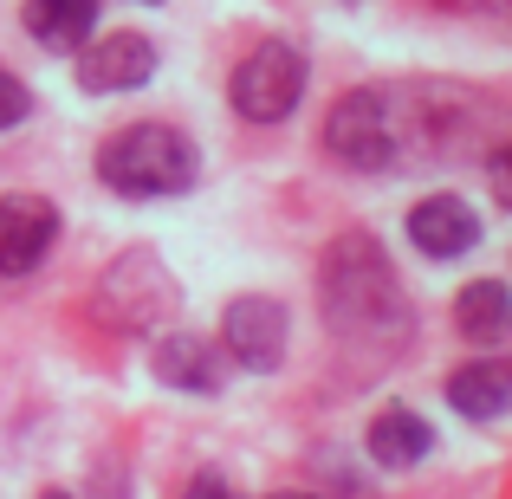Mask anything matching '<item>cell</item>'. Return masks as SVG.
I'll return each instance as SVG.
<instances>
[{
	"label": "cell",
	"mask_w": 512,
	"mask_h": 499,
	"mask_svg": "<svg viewBox=\"0 0 512 499\" xmlns=\"http://www.w3.org/2000/svg\"><path fill=\"white\" fill-rule=\"evenodd\" d=\"M318 299H325V325L338 344L357 350H396L415 331L409 292H402L389 253L370 234H338L318 266Z\"/></svg>",
	"instance_id": "1"
},
{
	"label": "cell",
	"mask_w": 512,
	"mask_h": 499,
	"mask_svg": "<svg viewBox=\"0 0 512 499\" xmlns=\"http://www.w3.org/2000/svg\"><path fill=\"white\" fill-rule=\"evenodd\" d=\"M98 175L117 188V195H130V201H156V195L195 188L201 156H195V143H188L175 124H130V130H117V137L98 150Z\"/></svg>",
	"instance_id": "2"
},
{
	"label": "cell",
	"mask_w": 512,
	"mask_h": 499,
	"mask_svg": "<svg viewBox=\"0 0 512 499\" xmlns=\"http://www.w3.org/2000/svg\"><path fill=\"white\" fill-rule=\"evenodd\" d=\"M91 312H98L111 331H150V325H163V318L175 312V279H169V266L156 260V253L130 247L124 260L98 279Z\"/></svg>",
	"instance_id": "3"
},
{
	"label": "cell",
	"mask_w": 512,
	"mask_h": 499,
	"mask_svg": "<svg viewBox=\"0 0 512 499\" xmlns=\"http://www.w3.org/2000/svg\"><path fill=\"white\" fill-rule=\"evenodd\" d=\"M325 150L338 156L344 169H363V175H376V169L396 163L402 130H396V111H389L383 91H344V98L331 104V117H325Z\"/></svg>",
	"instance_id": "4"
},
{
	"label": "cell",
	"mask_w": 512,
	"mask_h": 499,
	"mask_svg": "<svg viewBox=\"0 0 512 499\" xmlns=\"http://www.w3.org/2000/svg\"><path fill=\"white\" fill-rule=\"evenodd\" d=\"M227 98H234V111L247 117V124H279V117H292V104L305 98V52L286 46V39L253 46L247 59L234 65Z\"/></svg>",
	"instance_id": "5"
},
{
	"label": "cell",
	"mask_w": 512,
	"mask_h": 499,
	"mask_svg": "<svg viewBox=\"0 0 512 499\" xmlns=\"http://www.w3.org/2000/svg\"><path fill=\"white\" fill-rule=\"evenodd\" d=\"M221 344H227V357L247 363V370H279V363H286V305L266 299V292L234 299L227 318H221Z\"/></svg>",
	"instance_id": "6"
},
{
	"label": "cell",
	"mask_w": 512,
	"mask_h": 499,
	"mask_svg": "<svg viewBox=\"0 0 512 499\" xmlns=\"http://www.w3.org/2000/svg\"><path fill=\"white\" fill-rule=\"evenodd\" d=\"M59 240V208L46 195H7L0 201V279H26Z\"/></svg>",
	"instance_id": "7"
},
{
	"label": "cell",
	"mask_w": 512,
	"mask_h": 499,
	"mask_svg": "<svg viewBox=\"0 0 512 499\" xmlns=\"http://www.w3.org/2000/svg\"><path fill=\"white\" fill-rule=\"evenodd\" d=\"M156 72V46L143 33H111L78 52V85L85 91H130Z\"/></svg>",
	"instance_id": "8"
},
{
	"label": "cell",
	"mask_w": 512,
	"mask_h": 499,
	"mask_svg": "<svg viewBox=\"0 0 512 499\" xmlns=\"http://www.w3.org/2000/svg\"><path fill=\"white\" fill-rule=\"evenodd\" d=\"M409 240L428 260H454V253H467L480 240V221L461 195H428V201H415V214H409Z\"/></svg>",
	"instance_id": "9"
},
{
	"label": "cell",
	"mask_w": 512,
	"mask_h": 499,
	"mask_svg": "<svg viewBox=\"0 0 512 499\" xmlns=\"http://www.w3.org/2000/svg\"><path fill=\"white\" fill-rule=\"evenodd\" d=\"M448 402L461 415H474V422H493V415L512 409V363L506 357H480L467 363V370L448 376Z\"/></svg>",
	"instance_id": "10"
},
{
	"label": "cell",
	"mask_w": 512,
	"mask_h": 499,
	"mask_svg": "<svg viewBox=\"0 0 512 499\" xmlns=\"http://www.w3.org/2000/svg\"><path fill=\"white\" fill-rule=\"evenodd\" d=\"M363 448H370L376 467H415V461L435 454V428H428L415 409H383L370 422V435H363Z\"/></svg>",
	"instance_id": "11"
},
{
	"label": "cell",
	"mask_w": 512,
	"mask_h": 499,
	"mask_svg": "<svg viewBox=\"0 0 512 499\" xmlns=\"http://www.w3.org/2000/svg\"><path fill=\"white\" fill-rule=\"evenodd\" d=\"M26 33L39 46H59V52H85L91 46V26H98V0H26Z\"/></svg>",
	"instance_id": "12"
},
{
	"label": "cell",
	"mask_w": 512,
	"mask_h": 499,
	"mask_svg": "<svg viewBox=\"0 0 512 499\" xmlns=\"http://www.w3.org/2000/svg\"><path fill=\"white\" fill-rule=\"evenodd\" d=\"M150 370L163 376L169 389H188V396H214V389H221V357H214V344H201V337H163Z\"/></svg>",
	"instance_id": "13"
},
{
	"label": "cell",
	"mask_w": 512,
	"mask_h": 499,
	"mask_svg": "<svg viewBox=\"0 0 512 499\" xmlns=\"http://www.w3.org/2000/svg\"><path fill=\"white\" fill-rule=\"evenodd\" d=\"M454 325H461V337H474V344H500V337H512V292L500 279H474L454 299Z\"/></svg>",
	"instance_id": "14"
},
{
	"label": "cell",
	"mask_w": 512,
	"mask_h": 499,
	"mask_svg": "<svg viewBox=\"0 0 512 499\" xmlns=\"http://www.w3.org/2000/svg\"><path fill=\"white\" fill-rule=\"evenodd\" d=\"M26 111H33V91H26L13 72H0V130H13Z\"/></svg>",
	"instance_id": "15"
},
{
	"label": "cell",
	"mask_w": 512,
	"mask_h": 499,
	"mask_svg": "<svg viewBox=\"0 0 512 499\" xmlns=\"http://www.w3.org/2000/svg\"><path fill=\"white\" fill-rule=\"evenodd\" d=\"M487 182H493V195H500L506 208H512V143H500V150H493V163H487Z\"/></svg>",
	"instance_id": "16"
},
{
	"label": "cell",
	"mask_w": 512,
	"mask_h": 499,
	"mask_svg": "<svg viewBox=\"0 0 512 499\" xmlns=\"http://www.w3.org/2000/svg\"><path fill=\"white\" fill-rule=\"evenodd\" d=\"M182 499H234V493H227V480L221 474H201V480H188V493Z\"/></svg>",
	"instance_id": "17"
},
{
	"label": "cell",
	"mask_w": 512,
	"mask_h": 499,
	"mask_svg": "<svg viewBox=\"0 0 512 499\" xmlns=\"http://www.w3.org/2000/svg\"><path fill=\"white\" fill-rule=\"evenodd\" d=\"M266 499H312V493H266Z\"/></svg>",
	"instance_id": "18"
},
{
	"label": "cell",
	"mask_w": 512,
	"mask_h": 499,
	"mask_svg": "<svg viewBox=\"0 0 512 499\" xmlns=\"http://www.w3.org/2000/svg\"><path fill=\"white\" fill-rule=\"evenodd\" d=\"M46 499H65V493H46Z\"/></svg>",
	"instance_id": "19"
}]
</instances>
